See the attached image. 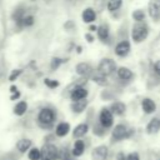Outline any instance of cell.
Wrapping results in <instances>:
<instances>
[{"label":"cell","instance_id":"obj_19","mask_svg":"<svg viewBox=\"0 0 160 160\" xmlns=\"http://www.w3.org/2000/svg\"><path fill=\"white\" fill-rule=\"evenodd\" d=\"M86 105H88V101H86L85 99H82V100L74 101V102H72V105H71V109H72V111H74V112L79 114V112H82V111L85 110Z\"/></svg>","mask_w":160,"mask_h":160},{"label":"cell","instance_id":"obj_10","mask_svg":"<svg viewBox=\"0 0 160 160\" xmlns=\"http://www.w3.org/2000/svg\"><path fill=\"white\" fill-rule=\"evenodd\" d=\"M86 95H88V91H86V89L82 88V86H76V88L70 92V98H71L72 101L82 100V99L86 98Z\"/></svg>","mask_w":160,"mask_h":160},{"label":"cell","instance_id":"obj_15","mask_svg":"<svg viewBox=\"0 0 160 160\" xmlns=\"http://www.w3.org/2000/svg\"><path fill=\"white\" fill-rule=\"evenodd\" d=\"M70 131V125L68 122H60L56 125V129H55V134L56 136L59 138H62L65 135H68V132Z\"/></svg>","mask_w":160,"mask_h":160},{"label":"cell","instance_id":"obj_8","mask_svg":"<svg viewBox=\"0 0 160 160\" xmlns=\"http://www.w3.org/2000/svg\"><path fill=\"white\" fill-rule=\"evenodd\" d=\"M149 14L154 20H160V0L149 1Z\"/></svg>","mask_w":160,"mask_h":160},{"label":"cell","instance_id":"obj_2","mask_svg":"<svg viewBox=\"0 0 160 160\" xmlns=\"http://www.w3.org/2000/svg\"><path fill=\"white\" fill-rule=\"evenodd\" d=\"M58 156H59V151L54 144H45L40 150L41 160H56Z\"/></svg>","mask_w":160,"mask_h":160},{"label":"cell","instance_id":"obj_32","mask_svg":"<svg viewBox=\"0 0 160 160\" xmlns=\"http://www.w3.org/2000/svg\"><path fill=\"white\" fill-rule=\"evenodd\" d=\"M125 160H140V159H139L138 152H130V154L125 158Z\"/></svg>","mask_w":160,"mask_h":160},{"label":"cell","instance_id":"obj_21","mask_svg":"<svg viewBox=\"0 0 160 160\" xmlns=\"http://www.w3.org/2000/svg\"><path fill=\"white\" fill-rule=\"evenodd\" d=\"M95 18H96V14H95V11L91 8H88V9H85L82 11V20H84V22H92L95 20Z\"/></svg>","mask_w":160,"mask_h":160},{"label":"cell","instance_id":"obj_6","mask_svg":"<svg viewBox=\"0 0 160 160\" xmlns=\"http://www.w3.org/2000/svg\"><path fill=\"white\" fill-rule=\"evenodd\" d=\"M129 136H130V131L122 124L116 125L112 130V139L114 140H122V139H126Z\"/></svg>","mask_w":160,"mask_h":160},{"label":"cell","instance_id":"obj_33","mask_svg":"<svg viewBox=\"0 0 160 160\" xmlns=\"http://www.w3.org/2000/svg\"><path fill=\"white\" fill-rule=\"evenodd\" d=\"M104 80H105L104 75H101V76H95V78H94V81L98 82V84H101V85H105V84H106V81H104Z\"/></svg>","mask_w":160,"mask_h":160},{"label":"cell","instance_id":"obj_30","mask_svg":"<svg viewBox=\"0 0 160 160\" xmlns=\"http://www.w3.org/2000/svg\"><path fill=\"white\" fill-rule=\"evenodd\" d=\"M144 18H145V14L142 10H135L132 12V19L136 21H141V20H144Z\"/></svg>","mask_w":160,"mask_h":160},{"label":"cell","instance_id":"obj_5","mask_svg":"<svg viewBox=\"0 0 160 160\" xmlns=\"http://www.w3.org/2000/svg\"><path fill=\"white\" fill-rule=\"evenodd\" d=\"M115 68H116V65H115V62H114L111 59H104V60H101V62L99 64L98 70H99V74H100V75L106 76V75L112 74L114 70H115Z\"/></svg>","mask_w":160,"mask_h":160},{"label":"cell","instance_id":"obj_4","mask_svg":"<svg viewBox=\"0 0 160 160\" xmlns=\"http://www.w3.org/2000/svg\"><path fill=\"white\" fill-rule=\"evenodd\" d=\"M131 36H132V40L135 42H140V41H144L148 36V28L142 24H136L134 28H132V31H131Z\"/></svg>","mask_w":160,"mask_h":160},{"label":"cell","instance_id":"obj_25","mask_svg":"<svg viewBox=\"0 0 160 160\" xmlns=\"http://www.w3.org/2000/svg\"><path fill=\"white\" fill-rule=\"evenodd\" d=\"M121 4H122V0H109L108 9H109V11H115L121 6Z\"/></svg>","mask_w":160,"mask_h":160},{"label":"cell","instance_id":"obj_31","mask_svg":"<svg viewBox=\"0 0 160 160\" xmlns=\"http://www.w3.org/2000/svg\"><path fill=\"white\" fill-rule=\"evenodd\" d=\"M44 84L48 88H50V89H55V88L59 86V81L58 80H52V79H45L44 80Z\"/></svg>","mask_w":160,"mask_h":160},{"label":"cell","instance_id":"obj_12","mask_svg":"<svg viewBox=\"0 0 160 160\" xmlns=\"http://www.w3.org/2000/svg\"><path fill=\"white\" fill-rule=\"evenodd\" d=\"M75 69H76V72H78L79 75H81V76H90L91 72H92L91 66H90L89 64H86V62H80V64H78Z\"/></svg>","mask_w":160,"mask_h":160},{"label":"cell","instance_id":"obj_40","mask_svg":"<svg viewBox=\"0 0 160 160\" xmlns=\"http://www.w3.org/2000/svg\"><path fill=\"white\" fill-rule=\"evenodd\" d=\"M66 160H70V159H66Z\"/></svg>","mask_w":160,"mask_h":160},{"label":"cell","instance_id":"obj_11","mask_svg":"<svg viewBox=\"0 0 160 160\" xmlns=\"http://www.w3.org/2000/svg\"><path fill=\"white\" fill-rule=\"evenodd\" d=\"M129 51H130V44H129V41H121L115 48V54L118 56H125V55H128Z\"/></svg>","mask_w":160,"mask_h":160},{"label":"cell","instance_id":"obj_26","mask_svg":"<svg viewBox=\"0 0 160 160\" xmlns=\"http://www.w3.org/2000/svg\"><path fill=\"white\" fill-rule=\"evenodd\" d=\"M28 156L30 160H40V150L38 148H31Z\"/></svg>","mask_w":160,"mask_h":160},{"label":"cell","instance_id":"obj_23","mask_svg":"<svg viewBox=\"0 0 160 160\" xmlns=\"http://www.w3.org/2000/svg\"><path fill=\"white\" fill-rule=\"evenodd\" d=\"M118 76H119L121 80H130V79L132 78V72H131V70H129L128 68L121 66V68L118 69Z\"/></svg>","mask_w":160,"mask_h":160},{"label":"cell","instance_id":"obj_13","mask_svg":"<svg viewBox=\"0 0 160 160\" xmlns=\"http://www.w3.org/2000/svg\"><path fill=\"white\" fill-rule=\"evenodd\" d=\"M160 130V119L154 118L149 121V124L146 125V132L148 134H156Z\"/></svg>","mask_w":160,"mask_h":160},{"label":"cell","instance_id":"obj_28","mask_svg":"<svg viewBox=\"0 0 160 160\" xmlns=\"http://www.w3.org/2000/svg\"><path fill=\"white\" fill-rule=\"evenodd\" d=\"M21 74H22V69H14V70L10 72V75H9V81H10V82H14L15 80H18V78H19Z\"/></svg>","mask_w":160,"mask_h":160},{"label":"cell","instance_id":"obj_9","mask_svg":"<svg viewBox=\"0 0 160 160\" xmlns=\"http://www.w3.org/2000/svg\"><path fill=\"white\" fill-rule=\"evenodd\" d=\"M91 156H92V160H105L108 158V146L105 145L96 146L92 150Z\"/></svg>","mask_w":160,"mask_h":160},{"label":"cell","instance_id":"obj_27","mask_svg":"<svg viewBox=\"0 0 160 160\" xmlns=\"http://www.w3.org/2000/svg\"><path fill=\"white\" fill-rule=\"evenodd\" d=\"M98 35L100 38V40H106L109 38V30L106 26H100L98 30Z\"/></svg>","mask_w":160,"mask_h":160},{"label":"cell","instance_id":"obj_20","mask_svg":"<svg viewBox=\"0 0 160 160\" xmlns=\"http://www.w3.org/2000/svg\"><path fill=\"white\" fill-rule=\"evenodd\" d=\"M88 130H89L88 124H79V125L74 129L72 136H74V138H81V136H84V135L88 132Z\"/></svg>","mask_w":160,"mask_h":160},{"label":"cell","instance_id":"obj_38","mask_svg":"<svg viewBox=\"0 0 160 160\" xmlns=\"http://www.w3.org/2000/svg\"><path fill=\"white\" fill-rule=\"evenodd\" d=\"M16 90H18L16 85H11V86H10V92H11V94H12V92H15Z\"/></svg>","mask_w":160,"mask_h":160},{"label":"cell","instance_id":"obj_3","mask_svg":"<svg viewBox=\"0 0 160 160\" xmlns=\"http://www.w3.org/2000/svg\"><path fill=\"white\" fill-rule=\"evenodd\" d=\"M26 15V8L24 5H19L14 9L12 14H11V20L15 22V26L18 29V31H20L22 28H21V20L22 18Z\"/></svg>","mask_w":160,"mask_h":160},{"label":"cell","instance_id":"obj_18","mask_svg":"<svg viewBox=\"0 0 160 160\" xmlns=\"http://www.w3.org/2000/svg\"><path fill=\"white\" fill-rule=\"evenodd\" d=\"M31 140L29 139H20L18 142H16V149L20 151V152H25L28 151L30 148H31Z\"/></svg>","mask_w":160,"mask_h":160},{"label":"cell","instance_id":"obj_39","mask_svg":"<svg viewBox=\"0 0 160 160\" xmlns=\"http://www.w3.org/2000/svg\"><path fill=\"white\" fill-rule=\"evenodd\" d=\"M31 1H35V0H31Z\"/></svg>","mask_w":160,"mask_h":160},{"label":"cell","instance_id":"obj_17","mask_svg":"<svg viewBox=\"0 0 160 160\" xmlns=\"http://www.w3.org/2000/svg\"><path fill=\"white\" fill-rule=\"evenodd\" d=\"M26 110H28V102H26V101H24V100H21V101H19V102H16V104H15V106H14V114H15V115H18V116L24 115V114L26 112Z\"/></svg>","mask_w":160,"mask_h":160},{"label":"cell","instance_id":"obj_37","mask_svg":"<svg viewBox=\"0 0 160 160\" xmlns=\"http://www.w3.org/2000/svg\"><path fill=\"white\" fill-rule=\"evenodd\" d=\"M116 159H118V160H125V156H124L122 152H119L118 156H116Z\"/></svg>","mask_w":160,"mask_h":160},{"label":"cell","instance_id":"obj_14","mask_svg":"<svg viewBox=\"0 0 160 160\" xmlns=\"http://www.w3.org/2000/svg\"><path fill=\"white\" fill-rule=\"evenodd\" d=\"M84 151H85V142L82 140H76L74 142V146L71 150L72 155L74 156H81L84 154Z\"/></svg>","mask_w":160,"mask_h":160},{"label":"cell","instance_id":"obj_41","mask_svg":"<svg viewBox=\"0 0 160 160\" xmlns=\"http://www.w3.org/2000/svg\"><path fill=\"white\" fill-rule=\"evenodd\" d=\"M159 160H160V159H159Z\"/></svg>","mask_w":160,"mask_h":160},{"label":"cell","instance_id":"obj_36","mask_svg":"<svg viewBox=\"0 0 160 160\" xmlns=\"http://www.w3.org/2000/svg\"><path fill=\"white\" fill-rule=\"evenodd\" d=\"M85 38H86V40H88L89 42H92V41H94V38H92L90 34H86V35H85Z\"/></svg>","mask_w":160,"mask_h":160},{"label":"cell","instance_id":"obj_1","mask_svg":"<svg viewBox=\"0 0 160 160\" xmlns=\"http://www.w3.org/2000/svg\"><path fill=\"white\" fill-rule=\"evenodd\" d=\"M56 119V114L50 108H42L38 114V122L41 128H51Z\"/></svg>","mask_w":160,"mask_h":160},{"label":"cell","instance_id":"obj_16","mask_svg":"<svg viewBox=\"0 0 160 160\" xmlns=\"http://www.w3.org/2000/svg\"><path fill=\"white\" fill-rule=\"evenodd\" d=\"M141 108H142L144 112H146V114H151V112L155 111L156 105H155V102H154L151 99H144L142 102H141Z\"/></svg>","mask_w":160,"mask_h":160},{"label":"cell","instance_id":"obj_22","mask_svg":"<svg viewBox=\"0 0 160 160\" xmlns=\"http://www.w3.org/2000/svg\"><path fill=\"white\" fill-rule=\"evenodd\" d=\"M110 111H111V114H115V115H122L125 112V105H124V102H120V101L114 102L110 106Z\"/></svg>","mask_w":160,"mask_h":160},{"label":"cell","instance_id":"obj_24","mask_svg":"<svg viewBox=\"0 0 160 160\" xmlns=\"http://www.w3.org/2000/svg\"><path fill=\"white\" fill-rule=\"evenodd\" d=\"M34 22H35V18H34L32 15L26 14V15L22 18V20H21V28H22V29H24V28H31V26L34 25Z\"/></svg>","mask_w":160,"mask_h":160},{"label":"cell","instance_id":"obj_29","mask_svg":"<svg viewBox=\"0 0 160 160\" xmlns=\"http://www.w3.org/2000/svg\"><path fill=\"white\" fill-rule=\"evenodd\" d=\"M62 62H64L62 59H60V58H52L51 61H50V69L51 70H56Z\"/></svg>","mask_w":160,"mask_h":160},{"label":"cell","instance_id":"obj_35","mask_svg":"<svg viewBox=\"0 0 160 160\" xmlns=\"http://www.w3.org/2000/svg\"><path fill=\"white\" fill-rule=\"evenodd\" d=\"M154 70H155V72H156L158 75H160V60L155 62V65H154Z\"/></svg>","mask_w":160,"mask_h":160},{"label":"cell","instance_id":"obj_7","mask_svg":"<svg viewBox=\"0 0 160 160\" xmlns=\"http://www.w3.org/2000/svg\"><path fill=\"white\" fill-rule=\"evenodd\" d=\"M99 120H100V124L104 128H110L114 122V118H112L111 111L109 109H102L100 115H99Z\"/></svg>","mask_w":160,"mask_h":160},{"label":"cell","instance_id":"obj_34","mask_svg":"<svg viewBox=\"0 0 160 160\" xmlns=\"http://www.w3.org/2000/svg\"><path fill=\"white\" fill-rule=\"evenodd\" d=\"M20 95H21V94H20V91H19V90H16L15 92H12V94H11L10 100H18V99L20 98Z\"/></svg>","mask_w":160,"mask_h":160}]
</instances>
